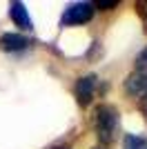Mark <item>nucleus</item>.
Here are the masks:
<instances>
[{
    "label": "nucleus",
    "instance_id": "obj_1",
    "mask_svg": "<svg viewBox=\"0 0 147 149\" xmlns=\"http://www.w3.org/2000/svg\"><path fill=\"white\" fill-rule=\"evenodd\" d=\"M96 116H94V123H96V136H98V143H100V149L103 147H109L116 138V131H118V125H120V116H118V109L114 105H103L96 107Z\"/></svg>",
    "mask_w": 147,
    "mask_h": 149
},
{
    "label": "nucleus",
    "instance_id": "obj_2",
    "mask_svg": "<svg viewBox=\"0 0 147 149\" xmlns=\"http://www.w3.org/2000/svg\"><path fill=\"white\" fill-rule=\"evenodd\" d=\"M94 5L92 2H74L69 5L65 11H62V18H60V25L62 27H80V25H87L89 20L94 18Z\"/></svg>",
    "mask_w": 147,
    "mask_h": 149
},
{
    "label": "nucleus",
    "instance_id": "obj_3",
    "mask_svg": "<svg viewBox=\"0 0 147 149\" xmlns=\"http://www.w3.org/2000/svg\"><path fill=\"white\" fill-rule=\"evenodd\" d=\"M96 82H98V76L96 74H87V76H83L80 80H76L74 93H76V100H78V105L83 107V109L92 105L94 91H96Z\"/></svg>",
    "mask_w": 147,
    "mask_h": 149
},
{
    "label": "nucleus",
    "instance_id": "obj_4",
    "mask_svg": "<svg viewBox=\"0 0 147 149\" xmlns=\"http://www.w3.org/2000/svg\"><path fill=\"white\" fill-rule=\"evenodd\" d=\"M125 91L134 98H147V69H136L125 78Z\"/></svg>",
    "mask_w": 147,
    "mask_h": 149
},
{
    "label": "nucleus",
    "instance_id": "obj_5",
    "mask_svg": "<svg viewBox=\"0 0 147 149\" xmlns=\"http://www.w3.org/2000/svg\"><path fill=\"white\" fill-rule=\"evenodd\" d=\"M9 18H11V22H13V25H16V27H20L22 31L34 29L31 16H29V11H27L24 2H20V0H13V2H9Z\"/></svg>",
    "mask_w": 147,
    "mask_h": 149
},
{
    "label": "nucleus",
    "instance_id": "obj_6",
    "mask_svg": "<svg viewBox=\"0 0 147 149\" xmlns=\"http://www.w3.org/2000/svg\"><path fill=\"white\" fill-rule=\"evenodd\" d=\"M31 40L22 33H2L0 36V51H7V54H18V51L29 49Z\"/></svg>",
    "mask_w": 147,
    "mask_h": 149
},
{
    "label": "nucleus",
    "instance_id": "obj_7",
    "mask_svg": "<svg viewBox=\"0 0 147 149\" xmlns=\"http://www.w3.org/2000/svg\"><path fill=\"white\" fill-rule=\"evenodd\" d=\"M123 149H147V136L125 134V138H123Z\"/></svg>",
    "mask_w": 147,
    "mask_h": 149
},
{
    "label": "nucleus",
    "instance_id": "obj_8",
    "mask_svg": "<svg viewBox=\"0 0 147 149\" xmlns=\"http://www.w3.org/2000/svg\"><path fill=\"white\" fill-rule=\"evenodd\" d=\"M92 5H94V9H100V11H111V9L118 7V0H96Z\"/></svg>",
    "mask_w": 147,
    "mask_h": 149
},
{
    "label": "nucleus",
    "instance_id": "obj_9",
    "mask_svg": "<svg viewBox=\"0 0 147 149\" xmlns=\"http://www.w3.org/2000/svg\"><path fill=\"white\" fill-rule=\"evenodd\" d=\"M136 11H138V16H141L143 29H145V33H147V0H138V2H136Z\"/></svg>",
    "mask_w": 147,
    "mask_h": 149
},
{
    "label": "nucleus",
    "instance_id": "obj_10",
    "mask_svg": "<svg viewBox=\"0 0 147 149\" xmlns=\"http://www.w3.org/2000/svg\"><path fill=\"white\" fill-rule=\"evenodd\" d=\"M136 69H147V47L136 56Z\"/></svg>",
    "mask_w": 147,
    "mask_h": 149
},
{
    "label": "nucleus",
    "instance_id": "obj_11",
    "mask_svg": "<svg viewBox=\"0 0 147 149\" xmlns=\"http://www.w3.org/2000/svg\"><path fill=\"white\" fill-rule=\"evenodd\" d=\"M45 149H69V143H54V145H49V147Z\"/></svg>",
    "mask_w": 147,
    "mask_h": 149
},
{
    "label": "nucleus",
    "instance_id": "obj_12",
    "mask_svg": "<svg viewBox=\"0 0 147 149\" xmlns=\"http://www.w3.org/2000/svg\"><path fill=\"white\" fill-rule=\"evenodd\" d=\"M96 149H100V147H96Z\"/></svg>",
    "mask_w": 147,
    "mask_h": 149
}]
</instances>
